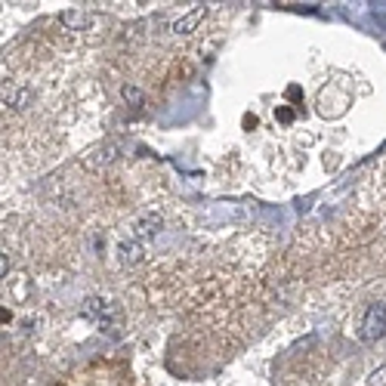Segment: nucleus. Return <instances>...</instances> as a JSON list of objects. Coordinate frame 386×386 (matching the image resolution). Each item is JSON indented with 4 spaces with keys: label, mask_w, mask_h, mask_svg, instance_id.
Returning a JSON list of instances; mask_svg holds the SVG:
<instances>
[{
    "label": "nucleus",
    "mask_w": 386,
    "mask_h": 386,
    "mask_svg": "<svg viewBox=\"0 0 386 386\" xmlns=\"http://www.w3.org/2000/svg\"><path fill=\"white\" fill-rule=\"evenodd\" d=\"M383 337H386V303H371L365 309V319H362V340L377 343Z\"/></svg>",
    "instance_id": "nucleus-1"
},
{
    "label": "nucleus",
    "mask_w": 386,
    "mask_h": 386,
    "mask_svg": "<svg viewBox=\"0 0 386 386\" xmlns=\"http://www.w3.org/2000/svg\"><path fill=\"white\" fill-rule=\"evenodd\" d=\"M31 102V90L19 87V84H4V106H10L13 111H22Z\"/></svg>",
    "instance_id": "nucleus-2"
},
{
    "label": "nucleus",
    "mask_w": 386,
    "mask_h": 386,
    "mask_svg": "<svg viewBox=\"0 0 386 386\" xmlns=\"http://www.w3.org/2000/svg\"><path fill=\"white\" fill-rule=\"evenodd\" d=\"M133 229H136V235L140 238H154L161 229H164V217H161V213H142Z\"/></svg>",
    "instance_id": "nucleus-3"
},
{
    "label": "nucleus",
    "mask_w": 386,
    "mask_h": 386,
    "mask_svg": "<svg viewBox=\"0 0 386 386\" xmlns=\"http://www.w3.org/2000/svg\"><path fill=\"white\" fill-rule=\"evenodd\" d=\"M204 16H208V10H204V6H195L188 16H179V19L170 25V31H174V34H192L195 28H198V22L204 19Z\"/></svg>",
    "instance_id": "nucleus-4"
},
{
    "label": "nucleus",
    "mask_w": 386,
    "mask_h": 386,
    "mask_svg": "<svg viewBox=\"0 0 386 386\" xmlns=\"http://www.w3.org/2000/svg\"><path fill=\"white\" fill-rule=\"evenodd\" d=\"M118 152H121V145L118 142H106V145H99L96 152V158H87V167H102V164H111V161L118 158Z\"/></svg>",
    "instance_id": "nucleus-5"
},
{
    "label": "nucleus",
    "mask_w": 386,
    "mask_h": 386,
    "mask_svg": "<svg viewBox=\"0 0 386 386\" xmlns=\"http://www.w3.org/2000/svg\"><path fill=\"white\" fill-rule=\"evenodd\" d=\"M118 256H121V263L124 266H136V263H142V244L136 242H121L118 244Z\"/></svg>",
    "instance_id": "nucleus-6"
},
{
    "label": "nucleus",
    "mask_w": 386,
    "mask_h": 386,
    "mask_svg": "<svg viewBox=\"0 0 386 386\" xmlns=\"http://www.w3.org/2000/svg\"><path fill=\"white\" fill-rule=\"evenodd\" d=\"M106 309H108V300H102V297H87L84 300V309H81V315L84 319H90V322H96L106 315Z\"/></svg>",
    "instance_id": "nucleus-7"
},
{
    "label": "nucleus",
    "mask_w": 386,
    "mask_h": 386,
    "mask_svg": "<svg viewBox=\"0 0 386 386\" xmlns=\"http://www.w3.org/2000/svg\"><path fill=\"white\" fill-rule=\"evenodd\" d=\"M90 22H93L90 13H81V10H65V13H62V25H65V28H72V31L87 28Z\"/></svg>",
    "instance_id": "nucleus-8"
},
{
    "label": "nucleus",
    "mask_w": 386,
    "mask_h": 386,
    "mask_svg": "<svg viewBox=\"0 0 386 386\" xmlns=\"http://www.w3.org/2000/svg\"><path fill=\"white\" fill-rule=\"evenodd\" d=\"M121 96L127 106H142V90L140 87H130V84H124L121 87Z\"/></svg>",
    "instance_id": "nucleus-9"
},
{
    "label": "nucleus",
    "mask_w": 386,
    "mask_h": 386,
    "mask_svg": "<svg viewBox=\"0 0 386 386\" xmlns=\"http://www.w3.org/2000/svg\"><path fill=\"white\" fill-rule=\"evenodd\" d=\"M368 386H386V365H380L377 371H371V377H368Z\"/></svg>",
    "instance_id": "nucleus-10"
},
{
    "label": "nucleus",
    "mask_w": 386,
    "mask_h": 386,
    "mask_svg": "<svg viewBox=\"0 0 386 386\" xmlns=\"http://www.w3.org/2000/svg\"><path fill=\"white\" fill-rule=\"evenodd\" d=\"M0 272H4V278H6V272H10V256L4 254V260H0Z\"/></svg>",
    "instance_id": "nucleus-11"
},
{
    "label": "nucleus",
    "mask_w": 386,
    "mask_h": 386,
    "mask_svg": "<svg viewBox=\"0 0 386 386\" xmlns=\"http://www.w3.org/2000/svg\"><path fill=\"white\" fill-rule=\"evenodd\" d=\"M290 118H294V115H290V108H281V111H278V121H285V124H288Z\"/></svg>",
    "instance_id": "nucleus-12"
}]
</instances>
